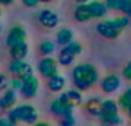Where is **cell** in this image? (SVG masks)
<instances>
[{"label":"cell","instance_id":"cell-1","mask_svg":"<svg viewBox=\"0 0 131 126\" xmlns=\"http://www.w3.org/2000/svg\"><path fill=\"white\" fill-rule=\"evenodd\" d=\"M72 79H74L75 88L83 92V90H88L90 86H93L99 81V72L93 65L83 63V65H77L72 70Z\"/></svg>","mask_w":131,"mask_h":126},{"label":"cell","instance_id":"cell-2","mask_svg":"<svg viewBox=\"0 0 131 126\" xmlns=\"http://www.w3.org/2000/svg\"><path fill=\"white\" fill-rule=\"evenodd\" d=\"M97 33H99L102 38L115 40V38L120 34V29H118V25L115 24V20H102V22L97 24Z\"/></svg>","mask_w":131,"mask_h":126},{"label":"cell","instance_id":"cell-3","mask_svg":"<svg viewBox=\"0 0 131 126\" xmlns=\"http://www.w3.org/2000/svg\"><path fill=\"white\" fill-rule=\"evenodd\" d=\"M58 61L54 60V58H50V56H45L43 60H40L38 61V70H40V74L43 76V77H52V76H56L58 74Z\"/></svg>","mask_w":131,"mask_h":126},{"label":"cell","instance_id":"cell-4","mask_svg":"<svg viewBox=\"0 0 131 126\" xmlns=\"http://www.w3.org/2000/svg\"><path fill=\"white\" fill-rule=\"evenodd\" d=\"M34 106L32 104H22V106H16L15 110H11L7 115H9V121L11 122H20V121H27L32 113H34Z\"/></svg>","mask_w":131,"mask_h":126},{"label":"cell","instance_id":"cell-5","mask_svg":"<svg viewBox=\"0 0 131 126\" xmlns=\"http://www.w3.org/2000/svg\"><path fill=\"white\" fill-rule=\"evenodd\" d=\"M50 112H52L54 115H59V117L74 115V103H72V101H70V103H65V101H61V99L58 97L56 101H52Z\"/></svg>","mask_w":131,"mask_h":126},{"label":"cell","instance_id":"cell-6","mask_svg":"<svg viewBox=\"0 0 131 126\" xmlns=\"http://www.w3.org/2000/svg\"><path fill=\"white\" fill-rule=\"evenodd\" d=\"M25 38H27V33H25V29H24L22 25H15V27L9 31L6 43H7V47L11 49V47H15V45H18V43L25 42Z\"/></svg>","mask_w":131,"mask_h":126},{"label":"cell","instance_id":"cell-7","mask_svg":"<svg viewBox=\"0 0 131 126\" xmlns=\"http://www.w3.org/2000/svg\"><path fill=\"white\" fill-rule=\"evenodd\" d=\"M38 20H40V24H41L43 27H47V29H54V27L59 24V16H58L54 11H50V9H41L40 15H38Z\"/></svg>","mask_w":131,"mask_h":126},{"label":"cell","instance_id":"cell-8","mask_svg":"<svg viewBox=\"0 0 131 126\" xmlns=\"http://www.w3.org/2000/svg\"><path fill=\"white\" fill-rule=\"evenodd\" d=\"M118 86H120V77L117 74H108L101 81V88H102L104 94H113V92L118 90Z\"/></svg>","mask_w":131,"mask_h":126},{"label":"cell","instance_id":"cell-9","mask_svg":"<svg viewBox=\"0 0 131 126\" xmlns=\"http://www.w3.org/2000/svg\"><path fill=\"white\" fill-rule=\"evenodd\" d=\"M88 9H90V15L92 18H104L106 13H108V6L101 0H92L88 2Z\"/></svg>","mask_w":131,"mask_h":126},{"label":"cell","instance_id":"cell-10","mask_svg":"<svg viewBox=\"0 0 131 126\" xmlns=\"http://www.w3.org/2000/svg\"><path fill=\"white\" fill-rule=\"evenodd\" d=\"M22 95L24 97H34L36 95V92H38V79L34 77V76H31V77H27V79H24V86H22Z\"/></svg>","mask_w":131,"mask_h":126},{"label":"cell","instance_id":"cell-11","mask_svg":"<svg viewBox=\"0 0 131 126\" xmlns=\"http://www.w3.org/2000/svg\"><path fill=\"white\" fill-rule=\"evenodd\" d=\"M9 52H11V58H13V60H24V58L29 54V45H27V42H22V43L11 47Z\"/></svg>","mask_w":131,"mask_h":126},{"label":"cell","instance_id":"cell-12","mask_svg":"<svg viewBox=\"0 0 131 126\" xmlns=\"http://www.w3.org/2000/svg\"><path fill=\"white\" fill-rule=\"evenodd\" d=\"M15 103H16V90H13V88L6 90V94L0 97V108H2V110L11 108Z\"/></svg>","mask_w":131,"mask_h":126},{"label":"cell","instance_id":"cell-13","mask_svg":"<svg viewBox=\"0 0 131 126\" xmlns=\"http://www.w3.org/2000/svg\"><path fill=\"white\" fill-rule=\"evenodd\" d=\"M72 40H74V33H72L70 29H67V27L59 29V31H58V34H56V43H59L61 47L68 45Z\"/></svg>","mask_w":131,"mask_h":126},{"label":"cell","instance_id":"cell-14","mask_svg":"<svg viewBox=\"0 0 131 126\" xmlns=\"http://www.w3.org/2000/svg\"><path fill=\"white\" fill-rule=\"evenodd\" d=\"M74 18H75L77 22H88V20L92 18L90 9H88V4H79V6L75 7V11H74Z\"/></svg>","mask_w":131,"mask_h":126},{"label":"cell","instance_id":"cell-15","mask_svg":"<svg viewBox=\"0 0 131 126\" xmlns=\"http://www.w3.org/2000/svg\"><path fill=\"white\" fill-rule=\"evenodd\" d=\"M49 90H52V92H61L63 88H65V77L63 76H59V74H56V76H52V77H49Z\"/></svg>","mask_w":131,"mask_h":126},{"label":"cell","instance_id":"cell-16","mask_svg":"<svg viewBox=\"0 0 131 126\" xmlns=\"http://www.w3.org/2000/svg\"><path fill=\"white\" fill-rule=\"evenodd\" d=\"M86 112L90 113V115H95V117H99L101 115V101H99V97H92L88 103H86Z\"/></svg>","mask_w":131,"mask_h":126},{"label":"cell","instance_id":"cell-17","mask_svg":"<svg viewBox=\"0 0 131 126\" xmlns=\"http://www.w3.org/2000/svg\"><path fill=\"white\" fill-rule=\"evenodd\" d=\"M99 119H101V122H108V124H111V126H118V124L122 122V119H120L118 113H106V112H101Z\"/></svg>","mask_w":131,"mask_h":126},{"label":"cell","instance_id":"cell-18","mask_svg":"<svg viewBox=\"0 0 131 126\" xmlns=\"http://www.w3.org/2000/svg\"><path fill=\"white\" fill-rule=\"evenodd\" d=\"M25 67H27V63L24 60H11V63H9V70H11L13 76H22Z\"/></svg>","mask_w":131,"mask_h":126},{"label":"cell","instance_id":"cell-19","mask_svg":"<svg viewBox=\"0 0 131 126\" xmlns=\"http://www.w3.org/2000/svg\"><path fill=\"white\" fill-rule=\"evenodd\" d=\"M74 60H75V56H74V54H70V52H68V51H65V49H61L59 58H58V63H59V65L68 67V65H72V63H74Z\"/></svg>","mask_w":131,"mask_h":126},{"label":"cell","instance_id":"cell-20","mask_svg":"<svg viewBox=\"0 0 131 126\" xmlns=\"http://www.w3.org/2000/svg\"><path fill=\"white\" fill-rule=\"evenodd\" d=\"M101 110L106 112V113H118V103H115L111 99L101 101Z\"/></svg>","mask_w":131,"mask_h":126},{"label":"cell","instance_id":"cell-21","mask_svg":"<svg viewBox=\"0 0 131 126\" xmlns=\"http://www.w3.org/2000/svg\"><path fill=\"white\" fill-rule=\"evenodd\" d=\"M118 106L122 108V110H129V106H131V86L120 95V99H118Z\"/></svg>","mask_w":131,"mask_h":126},{"label":"cell","instance_id":"cell-22","mask_svg":"<svg viewBox=\"0 0 131 126\" xmlns=\"http://www.w3.org/2000/svg\"><path fill=\"white\" fill-rule=\"evenodd\" d=\"M40 52H41V56H50L52 52H54V49H56V45H54V42H49V40H45V42H41L40 43Z\"/></svg>","mask_w":131,"mask_h":126},{"label":"cell","instance_id":"cell-23","mask_svg":"<svg viewBox=\"0 0 131 126\" xmlns=\"http://www.w3.org/2000/svg\"><path fill=\"white\" fill-rule=\"evenodd\" d=\"M113 20H115V24L118 25V29H120V31H124V29H127V27L131 25V18H129V16H126V15L117 16V18H113Z\"/></svg>","mask_w":131,"mask_h":126},{"label":"cell","instance_id":"cell-24","mask_svg":"<svg viewBox=\"0 0 131 126\" xmlns=\"http://www.w3.org/2000/svg\"><path fill=\"white\" fill-rule=\"evenodd\" d=\"M63 49H65V51H68V52H70V54H74V56L81 54V51H83L81 43H79V42H74V40H72V42H70L68 45H65Z\"/></svg>","mask_w":131,"mask_h":126},{"label":"cell","instance_id":"cell-25","mask_svg":"<svg viewBox=\"0 0 131 126\" xmlns=\"http://www.w3.org/2000/svg\"><path fill=\"white\" fill-rule=\"evenodd\" d=\"M118 11L126 16L131 18V0H120V4H118Z\"/></svg>","mask_w":131,"mask_h":126},{"label":"cell","instance_id":"cell-26","mask_svg":"<svg viewBox=\"0 0 131 126\" xmlns=\"http://www.w3.org/2000/svg\"><path fill=\"white\" fill-rule=\"evenodd\" d=\"M68 94V99L74 103V104H79L81 101H83V95H81V90H77V88H74V90H68L67 92Z\"/></svg>","mask_w":131,"mask_h":126},{"label":"cell","instance_id":"cell-27","mask_svg":"<svg viewBox=\"0 0 131 126\" xmlns=\"http://www.w3.org/2000/svg\"><path fill=\"white\" fill-rule=\"evenodd\" d=\"M9 86H11L13 90H22V86H24V79H22L20 76H15L13 81L9 83Z\"/></svg>","mask_w":131,"mask_h":126},{"label":"cell","instance_id":"cell-28","mask_svg":"<svg viewBox=\"0 0 131 126\" xmlns=\"http://www.w3.org/2000/svg\"><path fill=\"white\" fill-rule=\"evenodd\" d=\"M61 126H75V119L74 115H67V117H61Z\"/></svg>","mask_w":131,"mask_h":126},{"label":"cell","instance_id":"cell-29","mask_svg":"<svg viewBox=\"0 0 131 126\" xmlns=\"http://www.w3.org/2000/svg\"><path fill=\"white\" fill-rule=\"evenodd\" d=\"M104 4L108 6V9L118 11V4H120V0H104Z\"/></svg>","mask_w":131,"mask_h":126},{"label":"cell","instance_id":"cell-30","mask_svg":"<svg viewBox=\"0 0 131 126\" xmlns=\"http://www.w3.org/2000/svg\"><path fill=\"white\" fill-rule=\"evenodd\" d=\"M122 77L127 79V81H131V61L124 67V70H122Z\"/></svg>","mask_w":131,"mask_h":126},{"label":"cell","instance_id":"cell-31","mask_svg":"<svg viewBox=\"0 0 131 126\" xmlns=\"http://www.w3.org/2000/svg\"><path fill=\"white\" fill-rule=\"evenodd\" d=\"M22 2H24L25 7H36L40 4V0H22Z\"/></svg>","mask_w":131,"mask_h":126},{"label":"cell","instance_id":"cell-32","mask_svg":"<svg viewBox=\"0 0 131 126\" xmlns=\"http://www.w3.org/2000/svg\"><path fill=\"white\" fill-rule=\"evenodd\" d=\"M7 86H9V83H7L6 76H2V74H0V90H6Z\"/></svg>","mask_w":131,"mask_h":126},{"label":"cell","instance_id":"cell-33","mask_svg":"<svg viewBox=\"0 0 131 126\" xmlns=\"http://www.w3.org/2000/svg\"><path fill=\"white\" fill-rule=\"evenodd\" d=\"M9 119H4V117H0V126H9Z\"/></svg>","mask_w":131,"mask_h":126},{"label":"cell","instance_id":"cell-34","mask_svg":"<svg viewBox=\"0 0 131 126\" xmlns=\"http://www.w3.org/2000/svg\"><path fill=\"white\" fill-rule=\"evenodd\" d=\"M13 2H15V0H0V4H2V6H9Z\"/></svg>","mask_w":131,"mask_h":126},{"label":"cell","instance_id":"cell-35","mask_svg":"<svg viewBox=\"0 0 131 126\" xmlns=\"http://www.w3.org/2000/svg\"><path fill=\"white\" fill-rule=\"evenodd\" d=\"M32 126H50V124L49 122H34Z\"/></svg>","mask_w":131,"mask_h":126},{"label":"cell","instance_id":"cell-36","mask_svg":"<svg viewBox=\"0 0 131 126\" xmlns=\"http://www.w3.org/2000/svg\"><path fill=\"white\" fill-rule=\"evenodd\" d=\"M75 2H77V4H88L90 0H75Z\"/></svg>","mask_w":131,"mask_h":126},{"label":"cell","instance_id":"cell-37","mask_svg":"<svg viewBox=\"0 0 131 126\" xmlns=\"http://www.w3.org/2000/svg\"><path fill=\"white\" fill-rule=\"evenodd\" d=\"M101 126H111V124H108V122H102V124H101Z\"/></svg>","mask_w":131,"mask_h":126},{"label":"cell","instance_id":"cell-38","mask_svg":"<svg viewBox=\"0 0 131 126\" xmlns=\"http://www.w3.org/2000/svg\"><path fill=\"white\" fill-rule=\"evenodd\" d=\"M127 113H129V119H131V106H129V110H127Z\"/></svg>","mask_w":131,"mask_h":126},{"label":"cell","instance_id":"cell-39","mask_svg":"<svg viewBox=\"0 0 131 126\" xmlns=\"http://www.w3.org/2000/svg\"><path fill=\"white\" fill-rule=\"evenodd\" d=\"M40 2H52V0H40Z\"/></svg>","mask_w":131,"mask_h":126},{"label":"cell","instance_id":"cell-40","mask_svg":"<svg viewBox=\"0 0 131 126\" xmlns=\"http://www.w3.org/2000/svg\"><path fill=\"white\" fill-rule=\"evenodd\" d=\"M9 126H16V122H9Z\"/></svg>","mask_w":131,"mask_h":126},{"label":"cell","instance_id":"cell-41","mask_svg":"<svg viewBox=\"0 0 131 126\" xmlns=\"http://www.w3.org/2000/svg\"><path fill=\"white\" fill-rule=\"evenodd\" d=\"M0 31H2V25H0Z\"/></svg>","mask_w":131,"mask_h":126},{"label":"cell","instance_id":"cell-42","mask_svg":"<svg viewBox=\"0 0 131 126\" xmlns=\"http://www.w3.org/2000/svg\"><path fill=\"white\" fill-rule=\"evenodd\" d=\"M0 15H2V9H0Z\"/></svg>","mask_w":131,"mask_h":126}]
</instances>
